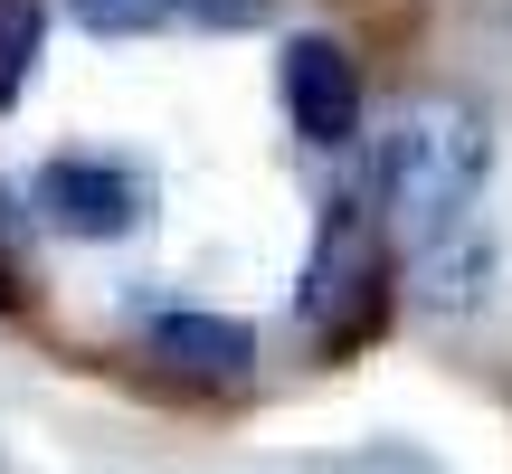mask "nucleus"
Instances as JSON below:
<instances>
[{"mask_svg": "<svg viewBox=\"0 0 512 474\" xmlns=\"http://www.w3.org/2000/svg\"><path fill=\"white\" fill-rule=\"evenodd\" d=\"M152 209V181L114 152H48L29 181V219H48L57 237H133Z\"/></svg>", "mask_w": 512, "mask_h": 474, "instance_id": "nucleus-2", "label": "nucleus"}, {"mask_svg": "<svg viewBox=\"0 0 512 474\" xmlns=\"http://www.w3.org/2000/svg\"><path fill=\"white\" fill-rule=\"evenodd\" d=\"M380 285V228H370L361 200H332L323 209V237H313V266H304V323L313 332H342L351 294Z\"/></svg>", "mask_w": 512, "mask_h": 474, "instance_id": "nucleus-4", "label": "nucleus"}, {"mask_svg": "<svg viewBox=\"0 0 512 474\" xmlns=\"http://www.w3.org/2000/svg\"><path fill=\"white\" fill-rule=\"evenodd\" d=\"M38 48H48V10H38V0H0V114L29 95Z\"/></svg>", "mask_w": 512, "mask_h": 474, "instance_id": "nucleus-6", "label": "nucleus"}, {"mask_svg": "<svg viewBox=\"0 0 512 474\" xmlns=\"http://www.w3.org/2000/svg\"><path fill=\"white\" fill-rule=\"evenodd\" d=\"M143 351H152L162 370H181V380H219V389L256 370V332L238 323V313H200V304H171V313H152Z\"/></svg>", "mask_w": 512, "mask_h": 474, "instance_id": "nucleus-5", "label": "nucleus"}, {"mask_svg": "<svg viewBox=\"0 0 512 474\" xmlns=\"http://www.w3.org/2000/svg\"><path fill=\"white\" fill-rule=\"evenodd\" d=\"M275 0H190V19L200 29H247V19H266Z\"/></svg>", "mask_w": 512, "mask_h": 474, "instance_id": "nucleus-9", "label": "nucleus"}, {"mask_svg": "<svg viewBox=\"0 0 512 474\" xmlns=\"http://www.w3.org/2000/svg\"><path fill=\"white\" fill-rule=\"evenodd\" d=\"M484 266H494V247H484V237H437V247H427V294H437V304H475L484 294Z\"/></svg>", "mask_w": 512, "mask_h": 474, "instance_id": "nucleus-7", "label": "nucleus"}, {"mask_svg": "<svg viewBox=\"0 0 512 474\" xmlns=\"http://www.w3.org/2000/svg\"><path fill=\"white\" fill-rule=\"evenodd\" d=\"M484 171H494V124H484L475 95H408L399 124L380 133V209L418 247L465 228Z\"/></svg>", "mask_w": 512, "mask_h": 474, "instance_id": "nucleus-1", "label": "nucleus"}, {"mask_svg": "<svg viewBox=\"0 0 512 474\" xmlns=\"http://www.w3.org/2000/svg\"><path fill=\"white\" fill-rule=\"evenodd\" d=\"M67 19L95 38H152L171 19H190V0H67Z\"/></svg>", "mask_w": 512, "mask_h": 474, "instance_id": "nucleus-8", "label": "nucleus"}, {"mask_svg": "<svg viewBox=\"0 0 512 474\" xmlns=\"http://www.w3.org/2000/svg\"><path fill=\"white\" fill-rule=\"evenodd\" d=\"M275 76H285V114L294 133H304L313 152H342L351 133H361V67H351L342 38H285V57H275Z\"/></svg>", "mask_w": 512, "mask_h": 474, "instance_id": "nucleus-3", "label": "nucleus"}]
</instances>
